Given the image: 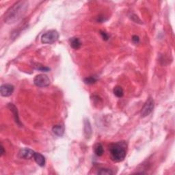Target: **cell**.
Returning a JSON list of instances; mask_svg holds the SVG:
<instances>
[{
    "instance_id": "cell-15",
    "label": "cell",
    "mask_w": 175,
    "mask_h": 175,
    "mask_svg": "<svg viewBox=\"0 0 175 175\" xmlns=\"http://www.w3.org/2000/svg\"><path fill=\"white\" fill-rule=\"evenodd\" d=\"M33 67L35 68V69L40 71H42V72H48L50 71L49 68L45 67V66L39 64V63L33 64Z\"/></svg>"
},
{
    "instance_id": "cell-2",
    "label": "cell",
    "mask_w": 175,
    "mask_h": 175,
    "mask_svg": "<svg viewBox=\"0 0 175 175\" xmlns=\"http://www.w3.org/2000/svg\"><path fill=\"white\" fill-rule=\"evenodd\" d=\"M109 150L112 160L114 161H122L124 160L126 157L127 151L125 149V144L123 142L112 144L109 146Z\"/></svg>"
},
{
    "instance_id": "cell-20",
    "label": "cell",
    "mask_w": 175,
    "mask_h": 175,
    "mask_svg": "<svg viewBox=\"0 0 175 175\" xmlns=\"http://www.w3.org/2000/svg\"><path fill=\"white\" fill-rule=\"evenodd\" d=\"M0 149H1V156H2L5 153L4 146H3L2 145H1V148H0Z\"/></svg>"
},
{
    "instance_id": "cell-10",
    "label": "cell",
    "mask_w": 175,
    "mask_h": 175,
    "mask_svg": "<svg viewBox=\"0 0 175 175\" xmlns=\"http://www.w3.org/2000/svg\"><path fill=\"white\" fill-rule=\"evenodd\" d=\"M69 44L71 47L74 49H79L82 45L81 40L77 37H73L69 39Z\"/></svg>"
},
{
    "instance_id": "cell-11",
    "label": "cell",
    "mask_w": 175,
    "mask_h": 175,
    "mask_svg": "<svg viewBox=\"0 0 175 175\" xmlns=\"http://www.w3.org/2000/svg\"><path fill=\"white\" fill-rule=\"evenodd\" d=\"M84 133L86 138H89L92 135V127L88 120H85L84 121Z\"/></svg>"
},
{
    "instance_id": "cell-9",
    "label": "cell",
    "mask_w": 175,
    "mask_h": 175,
    "mask_svg": "<svg viewBox=\"0 0 175 175\" xmlns=\"http://www.w3.org/2000/svg\"><path fill=\"white\" fill-rule=\"evenodd\" d=\"M33 158L34 159V160L36 162V164L39 165H40V167L45 166V158L44 156L40 154L39 153H34Z\"/></svg>"
},
{
    "instance_id": "cell-6",
    "label": "cell",
    "mask_w": 175,
    "mask_h": 175,
    "mask_svg": "<svg viewBox=\"0 0 175 175\" xmlns=\"http://www.w3.org/2000/svg\"><path fill=\"white\" fill-rule=\"evenodd\" d=\"M14 87L13 85H12V84H3L1 86V88H0V93H1V95L2 96L7 97V96H10L12 95V93L14 92Z\"/></svg>"
},
{
    "instance_id": "cell-13",
    "label": "cell",
    "mask_w": 175,
    "mask_h": 175,
    "mask_svg": "<svg viewBox=\"0 0 175 175\" xmlns=\"http://www.w3.org/2000/svg\"><path fill=\"white\" fill-rule=\"evenodd\" d=\"M94 151H95V153L96 154V155L99 156H102L103 154L104 153V146L101 144L98 143L95 144V147H94Z\"/></svg>"
},
{
    "instance_id": "cell-8",
    "label": "cell",
    "mask_w": 175,
    "mask_h": 175,
    "mask_svg": "<svg viewBox=\"0 0 175 175\" xmlns=\"http://www.w3.org/2000/svg\"><path fill=\"white\" fill-rule=\"evenodd\" d=\"M8 108L12 112V114H13V116H14V118L15 123H16L19 127H22V125H23V124H21V121L19 120V116H18V109H17L16 106H15L13 104H8Z\"/></svg>"
},
{
    "instance_id": "cell-1",
    "label": "cell",
    "mask_w": 175,
    "mask_h": 175,
    "mask_svg": "<svg viewBox=\"0 0 175 175\" xmlns=\"http://www.w3.org/2000/svg\"><path fill=\"white\" fill-rule=\"evenodd\" d=\"M28 8V2L20 1L8 9L4 16L5 23L12 24L20 20L26 13Z\"/></svg>"
},
{
    "instance_id": "cell-16",
    "label": "cell",
    "mask_w": 175,
    "mask_h": 175,
    "mask_svg": "<svg viewBox=\"0 0 175 175\" xmlns=\"http://www.w3.org/2000/svg\"><path fill=\"white\" fill-rule=\"evenodd\" d=\"M97 174L101 175H112L114 174V173L110 169H108V168H102V169H100L98 171Z\"/></svg>"
},
{
    "instance_id": "cell-14",
    "label": "cell",
    "mask_w": 175,
    "mask_h": 175,
    "mask_svg": "<svg viewBox=\"0 0 175 175\" xmlns=\"http://www.w3.org/2000/svg\"><path fill=\"white\" fill-rule=\"evenodd\" d=\"M114 94L115 96H116L118 98L123 97L124 95V90L123 88L119 86H117L114 87Z\"/></svg>"
},
{
    "instance_id": "cell-3",
    "label": "cell",
    "mask_w": 175,
    "mask_h": 175,
    "mask_svg": "<svg viewBox=\"0 0 175 175\" xmlns=\"http://www.w3.org/2000/svg\"><path fill=\"white\" fill-rule=\"evenodd\" d=\"M59 39V33L56 30H51L47 32L41 36V42L44 44H52Z\"/></svg>"
},
{
    "instance_id": "cell-18",
    "label": "cell",
    "mask_w": 175,
    "mask_h": 175,
    "mask_svg": "<svg viewBox=\"0 0 175 175\" xmlns=\"http://www.w3.org/2000/svg\"><path fill=\"white\" fill-rule=\"evenodd\" d=\"M101 35L102 36V38L104 40H108L109 38V36L108 35V33H106L105 32H104V31H101Z\"/></svg>"
},
{
    "instance_id": "cell-12",
    "label": "cell",
    "mask_w": 175,
    "mask_h": 175,
    "mask_svg": "<svg viewBox=\"0 0 175 175\" xmlns=\"http://www.w3.org/2000/svg\"><path fill=\"white\" fill-rule=\"evenodd\" d=\"M52 131L56 136H62L64 133V127L62 125H55L52 128Z\"/></svg>"
},
{
    "instance_id": "cell-19",
    "label": "cell",
    "mask_w": 175,
    "mask_h": 175,
    "mask_svg": "<svg viewBox=\"0 0 175 175\" xmlns=\"http://www.w3.org/2000/svg\"><path fill=\"white\" fill-rule=\"evenodd\" d=\"M132 40L135 43H138L140 41V38L137 36L135 35V36H133L132 37Z\"/></svg>"
},
{
    "instance_id": "cell-5",
    "label": "cell",
    "mask_w": 175,
    "mask_h": 175,
    "mask_svg": "<svg viewBox=\"0 0 175 175\" xmlns=\"http://www.w3.org/2000/svg\"><path fill=\"white\" fill-rule=\"evenodd\" d=\"M155 108V101L152 98H149L145 104L144 105L141 110V115L142 117H146L151 114Z\"/></svg>"
},
{
    "instance_id": "cell-17",
    "label": "cell",
    "mask_w": 175,
    "mask_h": 175,
    "mask_svg": "<svg viewBox=\"0 0 175 175\" xmlns=\"http://www.w3.org/2000/svg\"><path fill=\"white\" fill-rule=\"evenodd\" d=\"M84 82H85L86 84L91 85V84H94L96 82V79L95 77H86V79H84Z\"/></svg>"
},
{
    "instance_id": "cell-7",
    "label": "cell",
    "mask_w": 175,
    "mask_h": 175,
    "mask_svg": "<svg viewBox=\"0 0 175 175\" xmlns=\"http://www.w3.org/2000/svg\"><path fill=\"white\" fill-rule=\"evenodd\" d=\"M34 152L33 150L30 149H21V151L18 153V156H19L20 158L25 159H29L33 157Z\"/></svg>"
},
{
    "instance_id": "cell-4",
    "label": "cell",
    "mask_w": 175,
    "mask_h": 175,
    "mask_svg": "<svg viewBox=\"0 0 175 175\" xmlns=\"http://www.w3.org/2000/svg\"><path fill=\"white\" fill-rule=\"evenodd\" d=\"M34 83L36 86L40 88L47 87L50 84V79L46 75L39 74L34 78Z\"/></svg>"
}]
</instances>
